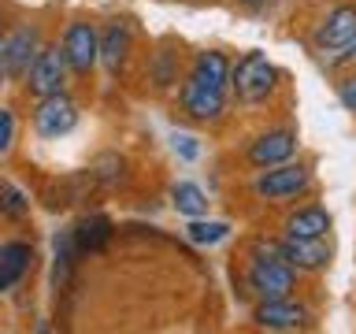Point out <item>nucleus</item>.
I'll list each match as a JSON object with an SVG mask.
<instances>
[{
  "label": "nucleus",
  "instance_id": "obj_14",
  "mask_svg": "<svg viewBox=\"0 0 356 334\" xmlns=\"http://www.w3.org/2000/svg\"><path fill=\"white\" fill-rule=\"evenodd\" d=\"M30 264H33V249L26 241H4L0 245V294L15 286L19 278L30 271Z\"/></svg>",
  "mask_w": 356,
  "mask_h": 334
},
{
  "label": "nucleus",
  "instance_id": "obj_8",
  "mask_svg": "<svg viewBox=\"0 0 356 334\" xmlns=\"http://www.w3.org/2000/svg\"><path fill=\"white\" fill-rule=\"evenodd\" d=\"M356 41V8L338 4L334 11H327L323 26L316 30V49L319 52H341Z\"/></svg>",
  "mask_w": 356,
  "mask_h": 334
},
{
  "label": "nucleus",
  "instance_id": "obj_1",
  "mask_svg": "<svg viewBox=\"0 0 356 334\" xmlns=\"http://www.w3.org/2000/svg\"><path fill=\"white\" fill-rule=\"evenodd\" d=\"M278 82V71H275V63L267 60L264 52H245L238 63L230 67V86H234V93H238L241 104H260V100L271 97V89Z\"/></svg>",
  "mask_w": 356,
  "mask_h": 334
},
{
  "label": "nucleus",
  "instance_id": "obj_25",
  "mask_svg": "<svg viewBox=\"0 0 356 334\" xmlns=\"http://www.w3.org/2000/svg\"><path fill=\"white\" fill-rule=\"evenodd\" d=\"M345 56H349V60H356V41L349 45V49H345Z\"/></svg>",
  "mask_w": 356,
  "mask_h": 334
},
{
  "label": "nucleus",
  "instance_id": "obj_7",
  "mask_svg": "<svg viewBox=\"0 0 356 334\" xmlns=\"http://www.w3.org/2000/svg\"><path fill=\"white\" fill-rule=\"evenodd\" d=\"M308 308L297 305L293 297H267L256 305L252 312V323L264 331H297V327H308Z\"/></svg>",
  "mask_w": 356,
  "mask_h": 334
},
{
  "label": "nucleus",
  "instance_id": "obj_17",
  "mask_svg": "<svg viewBox=\"0 0 356 334\" xmlns=\"http://www.w3.org/2000/svg\"><path fill=\"white\" fill-rule=\"evenodd\" d=\"M111 238V223L104 216H86L82 223H78V230H74V245H78V253H97V249H104Z\"/></svg>",
  "mask_w": 356,
  "mask_h": 334
},
{
  "label": "nucleus",
  "instance_id": "obj_15",
  "mask_svg": "<svg viewBox=\"0 0 356 334\" xmlns=\"http://www.w3.org/2000/svg\"><path fill=\"white\" fill-rule=\"evenodd\" d=\"M327 230H330V212L319 205H308L286 219V238H327Z\"/></svg>",
  "mask_w": 356,
  "mask_h": 334
},
{
  "label": "nucleus",
  "instance_id": "obj_20",
  "mask_svg": "<svg viewBox=\"0 0 356 334\" xmlns=\"http://www.w3.org/2000/svg\"><path fill=\"white\" fill-rule=\"evenodd\" d=\"M26 212H30V197L22 193L19 186L0 182V216H8V219H22Z\"/></svg>",
  "mask_w": 356,
  "mask_h": 334
},
{
  "label": "nucleus",
  "instance_id": "obj_11",
  "mask_svg": "<svg viewBox=\"0 0 356 334\" xmlns=\"http://www.w3.org/2000/svg\"><path fill=\"white\" fill-rule=\"evenodd\" d=\"M41 52V41H38V30L33 26H19L4 38V67H8V78H26L30 63L38 60Z\"/></svg>",
  "mask_w": 356,
  "mask_h": 334
},
{
  "label": "nucleus",
  "instance_id": "obj_10",
  "mask_svg": "<svg viewBox=\"0 0 356 334\" xmlns=\"http://www.w3.org/2000/svg\"><path fill=\"white\" fill-rule=\"evenodd\" d=\"M278 256L297 271H323L330 264V245L327 238H286L278 241Z\"/></svg>",
  "mask_w": 356,
  "mask_h": 334
},
{
  "label": "nucleus",
  "instance_id": "obj_5",
  "mask_svg": "<svg viewBox=\"0 0 356 334\" xmlns=\"http://www.w3.org/2000/svg\"><path fill=\"white\" fill-rule=\"evenodd\" d=\"M249 286L264 301L267 297H289L297 286V267H289L286 260H278V256H256L252 267H249Z\"/></svg>",
  "mask_w": 356,
  "mask_h": 334
},
{
  "label": "nucleus",
  "instance_id": "obj_21",
  "mask_svg": "<svg viewBox=\"0 0 356 334\" xmlns=\"http://www.w3.org/2000/svg\"><path fill=\"white\" fill-rule=\"evenodd\" d=\"M11 145H15V111L0 108V156H4Z\"/></svg>",
  "mask_w": 356,
  "mask_h": 334
},
{
  "label": "nucleus",
  "instance_id": "obj_13",
  "mask_svg": "<svg viewBox=\"0 0 356 334\" xmlns=\"http://www.w3.org/2000/svg\"><path fill=\"white\" fill-rule=\"evenodd\" d=\"M127 56H130V26L127 22H111V26L100 30V63H104L108 74H119Z\"/></svg>",
  "mask_w": 356,
  "mask_h": 334
},
{
  "label": "nucleus",
  "instance_id": "obj_2",
  "mask_svg": "<svg viewBox=\"0 0 356 334\" xmlns=\"http://www.w3.org/2000/svg\"><path fill=\"white\" fill-rule=\"evenodd\" d=\"M312 186V171L305 164H275V167H264L260 175H256V197L264 200H289V197H300L305 189Z\"/></svg>",
  "mask_w": 356,
  "mask_h": 334
},
{
  "label": "nucleus",
  "instance_id": "obj_4",
  "mask_svg": "<svg viewBox=\"0 0 356 334\" xmlns=\"http://www.w3.org/2000/svg\"><path fill=\"white\" fill-rule=\"evenodd\" d=\"M63 82H67L63 49L60 45H41L38 60H33L30 71H26V89L33 97H52V93H63Z\"/></svg>",
  "mask_w": 356,
  "mask_h": 334
},
{
  "label": "nucleus",
  "instance_id": "obj_26",
  "mask_svg": "<svg viewBox=\"0 0 356 334\" xmlns=\"http://www.w3.org/2000/svg\"><path fill=\"white\" fill-rule=\"evenodd\" d=\"M0 38H4V33H0Z\"/></svg>",
  "mask_w": 356,
  "mask_h": 334
},
{
  "label": "nucleus",
  "instance_id": "obj_3",
  "mask_svg": "<svg viewBox=\"0 0 356 334\" xmlns=\"http://www.w3.org/2000/svg\"><path fill=\"white\" fill-rule=\"evenodd\" d=\"M60 49H63L67 71L86 78L97 67V60H100V33H97V26H89V22H71V26L63 30Z\"/></svg>",
  "mask_w": 356,
  "mask_h": 334
},
{
  "label": "nucleus",
  "instance_id": "obj_19",
  "mask_svg": "<svg viewBox=\"0 0 356 334\" xmlns=\"http://www.w3.org/2000/svg\"><path fill=\"white\" fill-rule=\"evenodd\" d=\"M230 234V227L227 223H219V219H189V227H186V238L193 241V245H216V241H222Z\"/></svg>",
  "mask_w": 356,
  "mask_h": 334
},
{
  "label": "nucleus",
  "instance_id": "obj_23",
  "mask_svg": "<svg viewBox=\"0 0 356 334\" xmlns=\"http://www.w3.org/2000/svg\"><path fill=\"white\" fill-rule=\"evenodd\" d=\"M338 100H341V104L349 108V111H356V74L345 78V82L338 86Z\"/></svg>",
  "mask_w": 356,
  "mask_h": 334
},
{
  "label": "nucleus",
  "instance_id": "obj_18",
  "mask_svg": "<svg viewBox=\"0 0 356 334\" xmlns=\"http://www.w3.org/2000/svg\"><path fill=\"white\" fill-rule=\"evenodd\" d=\"M171 200H175L178 216H186V219L208 216V193H204L197 182H178V186L171 189Z\"/></svg>",
  "mask_w": 356,
  "mask_h": 334
},
{
  "label": "nucleus",
  "instance_id": "obj_9",
  "mask_svg": "<svg viewBox=\"0 0 356 334\" xmlns=\"http://www.w3.org/2000/svg\"><path fill=\"white\" fill-rule=\"evenodd\" d=\"M182 108H186V116L197 119V122H216L222 116V108H227V89H211L204 82H197V78H186Z\"/></svg>",
  "mask_w": 356,
  "mask_h": 334
},
{
  "label": "nucleus",
  "instance_id": "obj_22",
  "mask_svg": "<svg viewBox=\"0 0 356 334\" xmlns=\"http://www.w3.org/2000/svg\"><path fill=\"white\" fill-rule=\"evenodd\" d=\"M171 141H175V152L182 156V160H197V156H200V145H197L193 134H175Z\"/></svg>",
  "mask_w": 356,
  "mask_h": 334
},
{
  "label": "nucleus",
  "instance_id": "obj_12",
  "mask_svg": "<svg viewBox=\"0 0 356 334\" xmlns=\"http://www.w3.org/2000/svg\"><path fill=\"white\" fill-rule=\"evenodd\" d=\"M293 152H297L293 130H267L249 145V164L252 167H275V164H286Z\"/></svg>",
  "mask_w": 356,
  "mask_h": 334
},
{
  "label": "nucleus",
  "instance_id": "obj_6",
  "mask_svg": "<svg viewBox=\"0 0 356 334\" xmlns=\"http://www.w3.org/2000/svg\"><path fill=\"white\" fill-rule=\"evenodd\" d=\"M78 127V104L67 93H52V97H38L33 108V130L41 138H63Z\"/></svg>",
  "mask_w": 356,
  "mask_h": 334
},
{
  "label": "nucleus",
  "instance_id": "obj_16",
  "mask_svg": "<svg viewBox=\"0 0 356 334\" xmlns=\"http://www.w3.org/2000/svg\"><path fill=\"white\" fill-rule=\"evenodd\" d=\"M189 78H197V82H204V86H211V89H227V82H230V60H227L222 52L208 49V52L197 56L193 74H189Z\"/></svg>",
  "mask_w": 356,
  "mask_h": 334
},
{
  "label": "nucleus",
  "instance_id": "obj_24",
  "mask_svg": "<svg viewBox=\"0 0 356 334\" xmlns=\"http://www.w3.org/2000/svg\"><path fill=\"white\" fill-rule=\"evenodd\" d=\"M238 4H245V8H264L267 0H238Z\"/></svg>",
  "mask_w": 356,
  "mask_h": 334
}]
</instances>
